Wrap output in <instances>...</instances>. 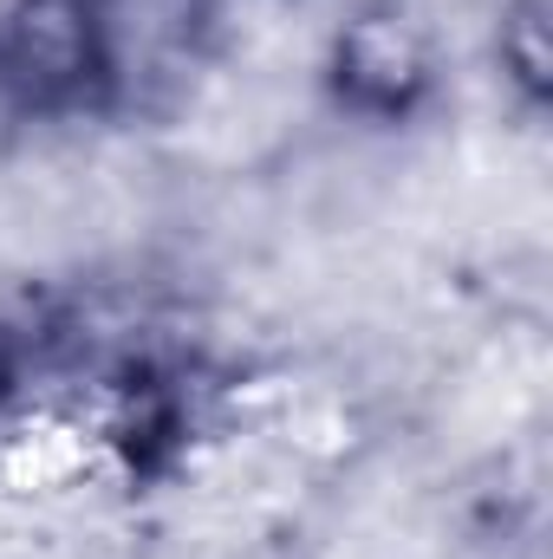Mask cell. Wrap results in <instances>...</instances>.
I'll return each instance as SVG.
<instances>
[{
    "label": "cell",
    "mask_w": 553,
    "mask_h": 559,
    "mask_svg": "<svg viewBox=\"0 0 553 559\" xmlns=\"http://www.w3.org/2000/svg\"><path fill=\"white\" fill-rule=\"evenodd\" d=\"M20 384H26V352H20V338H13V332L0 325V417L13 411Z\"/></svg>",
    "instance_id": "obj_5"
},
{
    "label": "cell",
    "mask_w": 553,
    "mask_h": 559,
    "mask_svg": "<svg viewBox=\"0 0 553 559\" xmlns=\"http://www.w3.org/2000/svg\"><path fill=\"white\" fill-rule=\"evenodd\" d=\"M553 46H548V0H502L495 13V72L521 105H548L553 85Z\"/></svg>",
    "instance_id": "obj_4"
},
{
    "label": "cell",
    "mask_w": 553,
    "mask_h": 559,
    "mask_svg": "<svg viewBox=\"0 0 553 559\" xmlns=\"http://www.w3.org/2000/svg\"><path fill=\"white\" fill-rule=\"evenodd\" d=\"M326 85H332L339 111H352L365 124H404L436 85V59H430L423 26L398 7H358L332 33Z\"/></svg>",
    "instance_id": "obj_3"
},
{
    "label": "cell",
    "mask_w": 553,
    "mask_h": 559,
    "mask_svg": "<svg viewBox=\"0 0 553 559\" xmlns=\"http://www.w3.org/2000/svg\"><path fill=\"white\" fill-rule=\"evenodd\" d=\"M105 111H169L215 59V0H98Z\"/></svg>",
    "instance_id": "obj_2"
},
{
    "label": "cell",
    "mask_w": 553,
    "mask_h": 559,
    "mask_svg": "<svg viewBox=\"0 0 553 559\" xmlns=\"http://www.w3.org/2000/svg\"><path fill=\"white\" fill-rule=\"evenodd\" d=\"M0 111L26 124L105 111L98 0H0Z\"/></svg>",
    "instance_id": "obj_1"
}]
</instances>
